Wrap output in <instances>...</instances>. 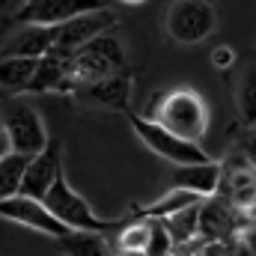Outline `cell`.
Here are the masks:
<instances>
[{"mask_svg": "<svg viewBox=\"0 0 256 256\" xmlns=\"http://www.w3.org/2000/svg\"><path fill=\"white\" fill-rule=\"evenodd\" d=\"M146 238H149V220H134V224H128L126 230L120 232L116 248L120 250H143Z\"/></svg>", "mask_w": 256, "mask_h": 256, "instance_id": "cell-22", "label": "cell"}, {"mask_svg": "<svg viewBox=\"0 0 256 256\" xmlns=\"http://www.w3.org/2000/svg\"><path fill=\"white\" fill-rule=\"evenodd\" d=\"M122 3H131V6H134V3H143V0H122Z\"/></svg>", "mask_w": 256, "mask_h": 256, "instance_id": "cell-27", "label": "cell"}, {"mask_svg": "<svg viewBox=\"0 0 256 256\" xmlns=\"http://www.w3.org/2000/svg\"><path fill=\"white\" fill-rule=\"evenodd\" d=\"M218 27V12L208 0H176L167 12V33L179 45L206 42Z\"/></svg>", "mask_w": 256, "mask_h": 256, "instance_id": "cell-7", "label": "cell"}, {"mask_svg": "<svg viewBox=\"0 0 256 256\" xmlns=\"http://www.w3.org/2000/svg\"><path fill=\"white\" fill-rule=\"evenodd\" d=\"M0 218L12 220V224H21L27 230H36L42 236H51V238H60L66 236L63 224L45 208L42 200H33V196H24V194H12V196H3L0 200Z\"/></svg>", "mask_w": 256, "mask_h": 256, "instance_id": "cell-8", "label": "cell"}, {"mask_svg": "<svg viewBox=\"0 0 256 256\" xmlns=\"http://www.w3.org/2000/svg\"><path fill=\"white\" fill-rule=\"evenodd\" d=\"M57 250L66 256H116V248L108 238V232H80V230H68L66 236H60Z\"/></svg>", "mask_w": 256, "mask_h": 256, "instance_id": "cell-16", "label": "cell"}, {"mask_svg": "<svg viewBox=\"0 0 256 256\" xmlns=\"http://www.w3.org/2000/svg\"><path fill=\"white\" fill-rule=\"evenodd\" d=\"M212 63L218 66V68H230V66L236 63V51L226 48V45H220V48L212 51Z\"/></svg>", "mask_w": 256, "mask_h": 256, "instance_id": "cell-24", "label": "cell"}, {"mask_svg": "<svg viewBox=\"0 0 256 256\" xmlns=\"http://www.w3.org/2000/svg\"><path fill=\"white\" fill-rule=\"evenodd\" d=\"M126 114H128V122L134 128V134L155 155L167 158L170 164H202V161H208V155L200 149V143H191V140H182V137L170 134L164 126H158L149 116H140V114H131V110H126Z\"/></svg>", "mask_w": 256, "mask_h": 256, "instance_id": "cell-6", "label": "cell"}, {"mask_svg": "<svg viewBox=\"0 0 256 256\" xmlns=\"http://www.w3.org/2000/svg\"><path fill=\"white\" fill-rule=\"evenodd\" d=\"M36 72L33 57H0V90L27 92V84Z\"/></svg>", "mask_w": 256, "mask_h": 256, "instance_id": "cell-17", "label": "cell"}, {"mask_svg": "<svg viewBox=\"0 0 256 256\" xmlns=\"http://www.w3.org/2000/svg\"><path fill=\"white\" fill-rule=\"evenodd\" d=\"M42 202H45V208H48V212L63 224L66 230H80V232H108V230H114V224H116V220L98 218V214L90 208V202H86L80 194L66 182L63 170L57 173L54 185L45 191Z\"/></svg>", "mask_w": 256, "mask_h": 256, "instance_id": "cell-4", "label": "cell"}, {"mask_svg": "<svg viewBox=\"0 0 256 256\" xmlns=\"http://www.w3.org/2000/svg\"><path fill=\"white\" fill-rule=\"evenodd\" d=\"M74 96L80 102H86V104H96V108L128 110V104H131V80L120 72V74H110V78H102V80H92V84H78Z\"/></svg>", "mask_w": 256, "mask_h": 256, "instance_id": "cell-12", "label": "cell"}, {"mask_svg": "<svg viewBox=\"0 0 256 256\" xmlns=\"http://www.w3.org/2000/svg\"><path fill=\"white\" fill-rule=\"evenodd\" d=\"M104 0H27L24 9L18 12L21 24H42V27H57L68 18L92 9H104Z\"/></svg>", "mask_w": 256, "mask_h": 256, "instance_id": "cell-10", "label": "cell"}, {"mask_svg": "<svg viewBox=\"0 0 256 256\" xmlns=\"http://www.w3.org/2000/svg\"><path fill=\"white\" fill-rule=\"evenodd\" d=\"M220 179V164L218 161H202V164H176L170 173V188H182L196 196H212L218 191Z\"/></svg>", "mask_w": 256, "mask_h": 256, "instance_id": "cell-15", "label": "cell"}, {"mask_svg": "<svg viewBox=\"0 0 256 256\" xmlns=\"http://www.w3.org/2000/svg\"><path fill=\"white\" fill-rule=\"evenodd\" d=\"M116 24V15L104 6V9H92V12H80L74 18H68L63 24H57V42L51 51H60V54H72L74 48H80L84 42L108 33L110 27Z\"/></svg>", "mask_w": 256, "mask_h": 256, "instance_id": "cell-9", "label": "cell"}, {"mask_svg": "<svg viewBox=\"0 0 256 256\" xmlns=\"http://www.w3.org/2000/svg\"><path fill=\"white\" fill-rule=\"evenodd\" d=\"M122 66H126V48L110 33H102L68 54V74L74 84H92V80L120 74Z\"/></svg>", "mask_w": 256, "mask_h": 256, "instance_id": "cell-1", "label": "cell"}, {"mask_svg": "<svg viewBox=\"0 0 256 256\" xmlns=\"http://www.w3.org/2000/svg\"><path fill=\"white\" fill-rule=\"evenodd\" d=\"M60 170H63V167H60V146H57V143H48L39 155L27 158V167H24L18 194L33 196V200H42L45 191L54 185V179H57Z\"/></svg>", "mask_w": 256, "mask_h": 256, "instance_id": "cell-11", "label": "cell"}, {"mask_svg": "<svg viewBox=\"0 0 256 256\" xmlns=\"http://www.w3.org/2000/svg\"><path fill=\"white\" fill-rule=\"evenodd\" d=\"M116 256H146V254H143V250H120V248H116Z\"/></svg>", "mask_w": 256, "mask_h": 256, "instance_id": "cell-26", "label": "cell"}, {"mask_svg": "<svg viewBox=\"0 0 256 256\" xmlns=\"http://www.w3.org/2000/svg\"><path fill=\"white\" fill-rule=\"evenodd\" d=\"M6 152H12V149H9V140H6V134H3V128H0V158H3Z\"/></svg>", "mask_w": 256, "mask_h": 256, "instance_id": "cell-25", "label": "cell"}, {"mask_svg": "<svg viewBox=\"0 0 256 256\" xmlns=\"http://www.w3.org/2000/svg\"><path fill=\"white\" fill-rule=\"evenodd\" d=\"M24 167H27V158L18 155V152H6V155L0 158V200L18 194Z\"/></svg>", "mask_w": 256, "mask_h": 256, "instance_id": "cell-20", "label": "cell"}, {"mask_svg": "<svg viewBox=\"0 0 256 256\" xmlns=\"http://www.w3.org/2000/svg\"><path fill=\"white\" fill-rule=\"evenodd\" d=\"M238 110H242L244 122H248V126H254V120H256V80H254V68L244 74V80H242V86H238Z\"/></svg>", "mask_w": 256, "mask_h": 256, "instance_id": "cell-23", "label": "cell"}, {"mask_svg": "<svg viewBox=\"0 0 256 256\" xmlns=\"http://www.w3.org/2000/svg\"><path fill=\"white\" fill-rule=\"evenodd\" d=\"M250 214L254 212H242L224 196H202L196 208V238L206 244L230 248L242 238V230H250Z\"/></svg>", "mask_w": 256, "mask_h": 256, "instance_id": "cell-2", "label": "cell"}, {"mask_svg": "<svg viewBox=\"0 0 256 256\" xmlns=\"http://www.w3.org/2000/svg\"><path fill=\"white\" fill-rule=\"evenodd\" d=\"M146 220H149V238H146L143 254L146 256H167L170 248H173V242H170V236H167L161 218H146Z\"/></svg>", "mask_w": 256, "mask_h": 256, "instance_id": "cell-21", "label": "cell"}, {"mask_svg": "<svg viewBox=\"0 0 256 256\" xmlns=\"http://www.w3.org/2000/svg\"><path fill=\"white\" fill-rule=\"evenodd\" d=\"M212 256H214V254H212ZM218 256H236V254H218Z\"/></svg>", "mask_w": 256, "mask_h": 256, "instance_id": "cell-28", "label": "cell"}, {"mask_svg": "<svg viewBox=\"0 0 256 256\" xmlns=\"http://www.w3.org/2000/svg\"><path fill=\"white\" fill-rule=\"evenodd\" d=\"M74 80L68 74V57L60 51H48L36 60V72L27 84V92H74Z\"/></svg>", "mask_w": 256, "mask_h": 256, "instance_id": "cell-14", "label": "cell"}, {"mask_svg": "<svg viewBox=\"0 0 256 256\" xmlns=\"http://www.w3.org/2000/svg\"><path fill=\"white\" fill-rule=\"evenodd\" d=\"M3 134L9 140V149L24 158H33L48 146V131H45L39 110L21 98L9 102L3 108Z\"/></svg>", "mask_w": 256, "mask_h": 256, "instance_id": "cell-5", "label": "cell"}, {"mask_svg": "<svg viewBox=\"0 0 256 256\" xmlns=\"http://www.w3.org/2000/svg\"><path fill=\"white\" fill-rule=\"evenodd\" d=\"M57 42V27H42V24H21L0 48V57H45Z\"/></svg>", "mask_w": 256, "mask_h": 256, "instance_id": "cell-13", "label": "cell"}, {"mask_svg": "<svg viewBox=\"0 0 256 256\" xmlns=\"http://www.w3.org/2000/svg\"><path fill=\"white\" fill-rule=\"evenodd\" d=\"M155 122L164 126L170 134L182 137V140L200 143V137L208 128V104L194 90H173L170 96L161 98Z\"/></svg>", "mask_w": 256, "mask_h": 256, "instance_id": "cell-3", "label": "cell"}, {"mask_svg": "<svg viewBox=\"0 0 256 256\" xmlns=\"http://www.w3.org/2000/svg\"><path fill=\"white\" fill-rule=\"evenodd\" d=\"M200 200H202V196H196V194H191V191L170 188L164 196H158L155 202L143 206L137 214H140V218H167V214H173V212H179V208H185V206H194V202H200Z\"/></svg>", "mask_w": 256, "mask_h": 256, "instance_id": "cell-19", "label": "cell"}, {"mask_svg": "<svg viewBox=\"0 0 256 256\" xmlns=\"http://www.w3.org/2000/svg\"><path fill=\"white\" fill-rule=\"evenodd\" d=\"M196 208H200V202L185 206V208L161 218V224H164V230H167V236H170L173 244H185V242L196 238Z\"/></svg>", "mask_w": 256, "mask_h": 256, "instance_id": "cell-18", "label": "cell"}]
</instances>
